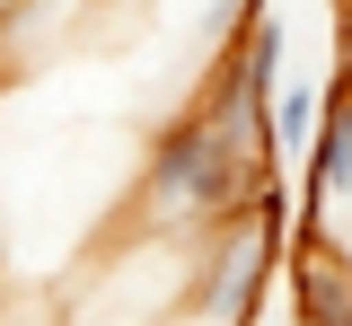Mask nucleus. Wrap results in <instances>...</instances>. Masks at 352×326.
I'll return each instance as SVG.
<instances>
[{"mask_svg":"<svg viewBox=\"0 0 352 326\" xmlns=\"http://www.w3.org/2000/svg\"><path fill=\"white\" fill-rule=\"evenodd\" d=\"M344 27H352V0H344Z\"/></svg>","mask_w":352,"mask_h":326,"instance_id":"6","label":"nucleus"},{"mask_svg":"<svg viewBox=\"0 0 352 326\" xmlns=\"http://www.w3.org/2000/svg\"><path fill=\"white\" fill-rule=\"evenodd\" d=\"M264 168H273L264 133L220 124L212 106L176 115L168 133L150 141V159H141V230H159V238L220 230L229 212H247L264 194Z\"/></svg>","mask_w":352,"mask_h":326,"instance_id":"1","label":"nucleus"},{"mask_svg":"<svg viewBox=\"0 0 352 326\" xmlns=\"http://www.w3.org/2000/svg\"><path fill=\"white\" fill-rule=\"evenodd\" d=\"M317 115H326V89H317V80H291V89L273 97L264 150H273V159H308V141H317Z\"/></svg>","mask_w":352,"mask_h":326,"instance_id":"5","label":"nucleus"},{"mask_svg":"<svg viewBox=\"0 0 352 326\" xmlns=\"http://www.w3.org/2000/svg\"><path fill=\"white\" fill-rule=\"evenodd\" d=\"M291 326H352V265L335 247H300V265H291Z\"/></svg>","mask_w":352,"mask_h":326,"instance_id":"4","label":"nucleus"},{"mask_svg":"<svg viewBox=\"0 0 352 326\" xmlns=\"http://www.w3.org/2000/svg\"><path fill=\"white\" fill-rule=\"evenodd\" d=\"M273 256H282V194L264 186L247 212H229L220 230H203V256H194V291H185V309L203 326H247L264 300V274H273Z\"/></svg>","mask_w":352,"mask_h":326,"instance_id":"2","label":"nucleus"},{"mask_svg":"<svg viewBox=\"0 0 352 326\" xmlns=\"http://www.w3.org/2000/svg\"><path fill=\"white\" fill-rule=\"evenodd\" d=\"M317 203H352V71L326 80V115L308 141V212Z\"/></svg>","mask_w":352,"mask_h":326,"instance_id":"3","label":"nucleus"}]
</instances>
